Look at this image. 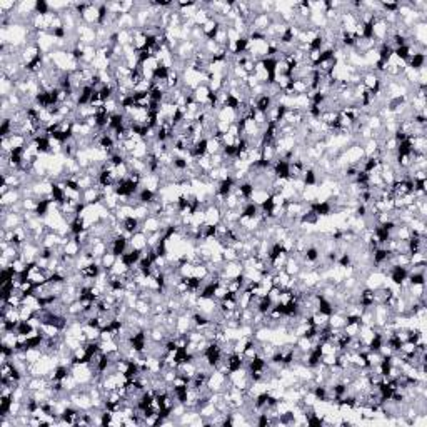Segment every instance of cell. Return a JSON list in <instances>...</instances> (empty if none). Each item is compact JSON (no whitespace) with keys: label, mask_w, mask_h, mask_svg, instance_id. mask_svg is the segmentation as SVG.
<instances>
[{"label":"cell","mask_w":427,"mask_h":427,"mask_svg":"<svg viewBox=\"0 0 427 427\" xmlns=\"http://www.w3.org/2000/svg\"><path fill=\"white\" fill-rule=\"evenodd\" d=\"M275 105V100L272 99L270 95H267V94H264V95H259L255 97V109L257 112H260V114H269V111L272 107Z\"/></svg>","instance_id":"277c9868"},{"label":"cell","mask_w":427,"mask_h":427,"mask_svg":"<svg viewBox=\"0 0 427 427\" xmlns=\"http://www.w3.org/2000/svg\"><path fill=\"white\" fill-rule=\"evenodd\" d=\"M407 275H409V267H402V266H392L389 269L387 279L391 281V284L394 285H402L406 284Z\"/></svg>","instance_id":"6da1fadb"},{"label":"cell","mask_w":427,"mask_h":427,"mask_svg":"<svg viewBox=\"0 0 427 427\" xmlns=\"http://www.w3.org/2000/svg\"><path fill=\"white\" fill-rule=\"evenodd\" d=\"M143 255V251H137V249H128V251L124 254L122 257H120V260H122L124 264H126L127 267H135L139 264V260L142 259Z\"/></svg>","instance_id":"5b68a950"},{"label":"cell","mask_w":427,"mask_h":427,"mask_svg":"<svg viewBox=\"0 0 427 427\" xmlns=\"http://www.w3.org/2000/svg\"><path fill=\"white\" fill-rule=\"evenodd\" d=\"M50 12H52V9H50V5H48V2H45V0H37V2H35V14L47 15Z\"/></svg>","instance_id":"30bf717a"},{"label":"cell","mask_w":427,"mask_h":427,"mask_svg":"<svg viewBox=\"0 0 427 427\" xmlns=\"http://www.w3.org/2000/svg\"><path fill=\"white\" fill-rule=\"evenodd\" d=\"M157 197H158L157 192L150 190V189H145V187H141V190H139V194H137V202L143 204V206H150Z\"/></svg>","instance_id":"ba28073f"},{"label":"cell","mask_w":427,"mask_h":427,"mask_svg":"<svg viewBox=\"0 0 427 427\" xmlns=\"http://www.w3.org/2000/svg\"><path fill=\"white\" fill-rule=\"evenodd\" d=\"M128 249H137V251H145L147 249V234L142 230L135 232L134 236L128 239Z\"/></svg>","instance_id":"8992f818"},{"label":"cell","mask_w":427,"mask_h":427,"mask_svg":"<svg viewBox=\"0 0 427 427\" xmlns=\"http://www.w3.org/2000/svg\"><path fill=\"white\" fill-rule=\"evenodd\" d=\"M109 251L112 252L115 257H122L126 252L128 251V239L124 236H117L114 237V239L111 240V244H109Z\"/></svg>","instance_id":"7a4b0ae2"},{"label":"cell","mask_w":427,"mask_h":427,"mask_svg":"<svg viewBox=\"0 0 427 427\" xmlns=\"http://www.w3.org/2000/svg\"><path fill=\"white\" fill-rule=\"evenodd\" d=\"M164 229V225H162L160 222V217H156V215H149V217L145 219V221H142V225H141V230L143 234H154V232H158V230Z\"/></svg>","instance_id":"3957f363"},{"label":"cell","mask_w":427,"mask_h":427,"mask_svg":"<svg viewBox=\"0 0 427 427\" xmlns=\"http://www.w3.org/2000/svg\"><path fill=\"white\" fill-rule=\"evenodd\" d=\"M117 259H119V257H115L111 251H109L107 254H104V255H102L100 259H99V264L102 266V269L109 272V270L112 269V267H114V264L117 262Z\"/></svg>","instance_id":"9c48e42d"},{"label":"cell","mask_w":427,"mask_h":427,"mask_svg":"<svg viewBox=\"0 0 427 427\" xmlns=\"http://www.w3.org/2000/svg\"><path fill=\"white\" fill-rule=\"evenodd\" d=\"M406 65L409 67V69L415 70V72L424 69V67H426V54H424V52H415V54H412L409 57Z\"/></svg>","instance_id":"52a82bcc"}]
</instances>
